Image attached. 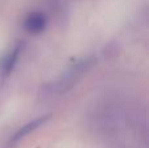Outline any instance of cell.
Instances as JSON below:
<instances>
[{
    "label": "cell",
    "mask_w": 149,
    "mask_h": 148,
    "mask_svg": "<svg viewBox=\"0 0 149 148\" xmlns=\"http://www.w3.org/2000/svg\"><path fill=\"white\" fill-rule=\"evenodd\" d=\"M45 25H46V18L39 12L31 13L25 21V28L30 33H41L45 29Z\"/></svg>",
    "instance_id": "obj_2"
},
{
    "label": "cell",
    "mask_w": 149,
    "mask_h": 148,
    "mask_svg": "<svg viewBox=\"0 0 149 148\" xmlns=\"http://www.w3.org/2000/svg\"><path fill=\"white\" fill-rule=\"evenodd\" d=\"M18 55H20V47H16L15 50H12V51L4 58L3 64H1V72L4 73V75H9L10 73V71L13 70V67H15L16 62H17V59H18Z\"/></svg>",
    "instance_id": "obj_3"
},
{
    "label": "cell",
    "mask_w": 149,
    "mask_h": 148,
    "mask_svg": "<svg viewBox=\"0 0 149 148\" xmlns=\"http://www.w3.org/2000/svg\"><path fill=\"white\" fill-rule=\"evenodd\" d=\"M49 119H50V114L49 115H42V117H39V118H37V119L29 122L28 125L22 126V127H21L20 130L15 134V135H13V138H12V140L10 142H12V143H18V142H20L21 139L25 138L26 135H29V134L33 133L34 130H37L38 127H41L42 125H45Z\"/></svg>",
    "instance_id": "obj_1"
}]
</instances>
